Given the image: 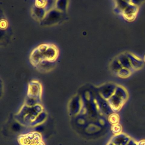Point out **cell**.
<instances>
[{
  "label": "cell",
  "instance_id": "cell-1",
  "mask_svg": "<svg viewBox=\"0 0 145 145\" xmlns=\"http://www.w3.org/2000/svg\"><path fill=\"white\" fill-rule=\"evenodd\" d=\"M129 141L128 137L124 135H119L114 138V141L113 143L115 145H127Z\"/></svg>",
  "mask_w": 145,
  "mask_h": 145
},
{
  "label": "cell",
  "instance_id": "cell-2",
  "mask_svg": "<svg viewBox=\"0 0 145 145\" xmlns=\"http://www.w3.org/2000/svg\"><path fill=\"white\" fill-rule=\"evenodd\" d=\"M123 10H124V14L127 18L133 17L135 16V14L137 10V8L135 5H129L125 7Z\"/></svg>",
  "mask_w": 145,
  "mask_h": 145
},
{
  "label": "cell",
  "instance_id": "cell-3",
  "mask_svg": "<svg viewBox=\"0 0 145 145\" xmlns=\"http://www.w3.org/2000/svg\"><path fill=\"white\" fill-rule=\"evenodd\" d=\"M118 60L120 62L123 68L130 69V68L132 67L129 59L127 56H120Z\"/></svg>",
  "mask_w": 145,
  "mask_h": 145
},
{
  "label": "cell",
  "instance_id": "cell-4",
  "mask_svg": "<svg viewBox=\"0 0 145 145\" xmlns=\"http://www.w3.org/2000/svg\"><path fill=\"white\" fill-rule=\"evenodd\" d=\"M131 71L130 69L125 68H122L118 72L119 75L122 77H127L130 75L131 74Z\"/></svg>",
  "mask_w": 145,
  "mask_h": 145
},
{
  "label": "cell",
  "instance_id": "cell-5",
  "mask_svg": "<svg viewBox=\"0 0 145 145\" xmlns=\"http://www.w3.org/2000/svg\"><path fill=\"white\" fill-rule=\"evenodd\" d=\"M112 69H113V70L114 71H117L118 72L120 69L123 68L118 59L116 61H114L112 64Z\"/></svg>",
  "mask_w": 145,
  "mask_h": 145
}]
</instances>
